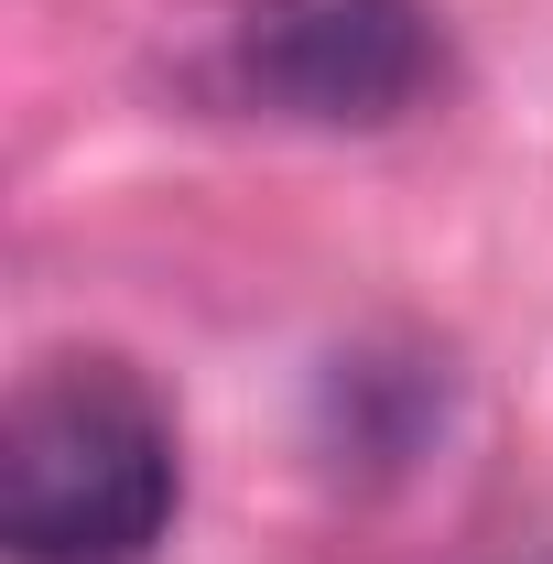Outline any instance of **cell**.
<instances>
[{
  "label": "cell",
  "instance_id": "1",
  "mask_svg": "<svg viewBox=\"0 0 553 564\" xmlns=\"http://www.w3.org/2000/svg\"><path fill=\"white\" fill-rule=\"evenodd\" d=\"M174 532V423L120 358H55L0 423V554L141 564Z\"/></svg>",
  "mask_w": 553,
  "mask_h": 564
},
{
  "label": "cell",
  "instance_id": "2",
  "mask_svg": "<svg viewBox=\"0 0 553 564\" xmlns=\"http://www.w3.org/2000/svg\"><path fill=\"white\" fill-rule=\"evenodd\" d=\"M434 22L413 0H250L228 22V98L304 131H380L434 87Z\"/></svg>",
  "mask_w": 553,
  "mask_h": 564
}]
</instances>
